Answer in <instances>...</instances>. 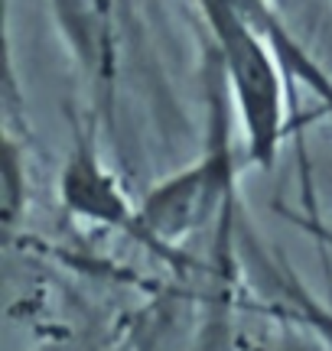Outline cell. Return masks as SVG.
<instances>
[{
    "label": "cell",
    "instance_id": "cell-2",
    "mask_svg": "<svg viewBox=\"0 0 332 351\" xmlns=\"http://www.w3.org/2000/svg\"><path fill=\"white\" fill-rule=\"evenodd\" d=\"M235 186V166H231L228 140H215L202 160L173 173L169 179L156 182L137 208V225L147 241L176 244L212 218L225 205Z\"/></svg>",
    "mask_w": 332,
    "mask_h": 351
},
{
    "label": "cell",
    "instance_id": "cell-1",
    "mask_svg": "<svg viewBox=\"0 0 332 351\" xmlns=\"http://www.w3.org/2000/svg\"><path fill=\"white\" fill-rule=\"evenodd\" d=\"M215 39L218 65L238 108L248 160L270 166L290 127L287 82L281 52L270 39V10L264 0H195Z\"/></svg>",
    "mask_w": 332,
    "mask_h": 351
},
{
    "label": "cell",
    "instance_id": "cell-4",
    "mask_svg": "<svg viewBox=\"0 0 332 351\" xmlns=\"http://www.w3.org/2000/svg\"><path fill=\"white\" fill-rule=\"evenodd\" d=\"M62 199L72 212L95 218V221H111V225L124 228L137 225V215L130 212V205L102 166L91 143H78L69 156L62 173Z\"/></svg>",
    "mask_w": 332,
    "mask_h": 351
},
{
    "label": "cell",
    "instance_id": "cell-3",
    "mask_svg": "<svg viewBox=\"0 0 332 351\" xmlns=\"http://www.w3.org/2000/svg\"><path fill=\"white\" fill-rule=\"evenodd\" d=\"M52 13L82 78L104 98L117 72V0H52Z\"/></svg>",
    "mask_w": 332,
    "mask_h": 351
}]
</instances>
